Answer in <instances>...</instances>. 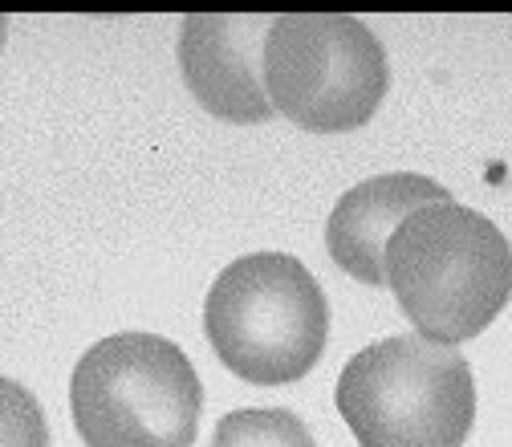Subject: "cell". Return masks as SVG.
I'll list each match as a JSON object with an SVG mask.
<instances>
[{
  "mask_svg": "<svg viewBox=\"0 0 512 447\" xmlns=\"http://www.w3.org/2000/svg\"><path fill=\"white\" fill-rule=\"evenodd\" d=\"M204 334L236 378L252 387H285L322 362L330 305L297 257L252 252L212 281Z\"/></svg>",
  "mask_w": 512,
  "mask_h": 447,
  "instance_id": "cell-2",
  "label": "cell"
},
{
  "mask_svg": "<svg viewBox=\"0 0 512 447\" xmlns=\"http://www.w3.org/2000/svg\"><path fill=\"white\" fill-rule=\"evenodd\" d=\"M5 25H9V21H5V17H0V45H5Z\"/></svg>",
  "mask_w": 512,
  "mask_h": 447,
  "instance_id": "cell-10",
  "label": "cell"
},
{
  "mask_svg": "<svg viewBox=\"0 0 512 447\" xmlns=\"http://www.w3.org/2000/svg\"><path fill=\"white\" fill-rule=\"evenodd\" d=\"M387 285L419 338L460 346L480 338L512 301V248L476 208L427 204L387 244Z\"/></svg>",
  "mask_w": 512,
  "mask_h": 447,
  "instance_id": "cell-1",
  "label": "cell"
},
{
  "mask_svg": "<svg viewBox=\"0 0 512 447\" xmlns=\"http://www.w3.org/2000/svg\"><path fill=\"white\" fill-rule=\"evenodd\" d=\"M265 17H187L179 25V70L196 102L220 122H269L277 110L265 90Z\"/></svg>",
  "mask_w": 512,
  "mask_h": 447,
  "instance_id": "cell-6",
  "label": "cell"
},
{
  "mask_svg": "<svg viewBox=\"0 0 512 447\" xmlns=\"http://www.w3.org/2000/svg\"><path fill=\"white\" fill-rule=\"evenodd\" d=\"M70 411L86 447H191L204 387L175 342L131 330L78 358Z\"/></svg>",
  "mask_w": 512,
  "mask_h": 447,
  "instance_id": "cell-4",
  "label": "cell"
},
{
  "mask_svg": "<svg viewBox=\"0 0 512 447\" xmlns=\"http://www.w3.org/2000/svg\"><path fill=\"white\" fill-rule=\"evenodd\" d=\"M452 200L447 187L415 171L374 175L334 204L326 220V248L342 273L362 285H387V244L407 216L427 204Z\"/></svg>",
  "mask_w": 512,
  "mask_h": 447,
  "instance_id": "cell-7",
  "label": "cell"
},
{
  "mask_svg": "<svg viewBox=\"0 0 512 447\" xmlns=\"http://www.w3.org/2000/svg\"><path fill=\"white\" fill-rule=\"evenodd\" d=\"M208 447H317V443L293 411L244 407V411H228L216 423Z\"/></svg>",
  "mask_w": 512,
  "mask_h": 447,
  "instance_id": "cell-8",
  "label": "cell"
},
{
  "mask_svg": "<svg viewBox=\"0 0 512 447\" xmlns=\"http://www.w3.org/2000/svg\"><path fill=\"white\" fill-rule=\"evenodd\" d=\"M391 66L382 41L338 13L273 17L265 37V90L277 114L313 135H346L374 118Z\"/></svg>",
  "mask_w": 512,
  "mask_h": 447,
  "instance_id": "cell-5",
  "label": "cell"
},
{
  "mask_svg": "<svg viewBox=\"0 0 512 447\" xmlns=\"http://www.w3.org/2000/svg\"><path fill=\"white\" fill-rule=\"evenodd\" d=\"M334 399L362 447H464L476 423L468 358L419 334H395L358 350Z\"/></svg>",
  "mask_w": 512,
  "mask_h": 447,
  "instance_id": "cell-3",
  "label": "cell"
},
{
  "mask_svg": "<svg viewBox=\"0 0 512 447\" xmlns=\"http://www.w3.org/2000/svg\"><path fill=\"white\" fill-rule=\"evenodd\" d=\"M0 447H49L41 403L13 378H0Z\"/></svg>",
  "mask_w": 512,
  "mask_h": 447,
  "instance_id": "cell-9",
  "label": "cell"
}]
</instances>
